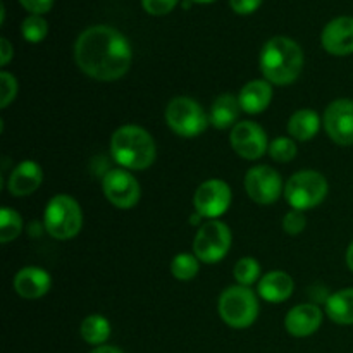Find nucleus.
I'll use <instances>...</instances> for the list:
<instances>
[{
	"instance_id": "1",
	"label": "nucleus",
	"mask_w": 353,
	"mask_h": 353,
	"mask_svg": "<svg viewBox=\"0 0 353 353\" xmlns=\"http://www.w3.org/2000/svg\"><path fill=\"white\" fill-rule=\"evenodd\" d=\"M74 59L86 76L99 81H116L131 65L130 41L110 26H92L83 31L74 45Z\"/></svg>"
},
{
	"instance_id": "2",
	"label": "nucleus",
	"mask_w": 353,
	"mask_h": 353,
	"mask_svg": "<svg viewBox=\"0 0 353 353\" xmlns=\"http://www.w3.org/2000/svg\"><path fill=\"white\" fill-rule=\"evenodd\" d=\"M303 68V52L296 41L286 37L271 38L261 52V71L272 85H292Z\"/></svg>"
},
{
	"instance_id": "3",
	"label": "nucleus",
	"mask_w": 353,
	"mask_h": 353,
	"mask_svg": "<svg viewBox=\"0 0 353 353\" xmlns=\"http://www.w3.org/2000/svg\"><path fill=\"white\" fill-rule=\"evenodd\" d=\"M110 154L124 169L143 171L155 161V143L143 128L121 126L110 138Z\"/></svg>"
},
{
	"instance_id": "4",
	"label": "nucleus",
	"mask_w": 353,
	"mask_h": 353,
	"mask_svg": "<svg viewBox=\"0 0 353 353\" xmlns=\"http://www.w3.org/2000/svg\"><path fill=\"white\" fill-rule=\"evenodd\" d=\"M217 310L228 326L245 330L252 326L259 316L257 296L248 286H230L221 293Z\"/></svg>"
},
{
	"instance_id": "5",
	"label": "nucleus",
	"mask_w": 353,
	"mask_h": 353,
	"mask_svg": "<svg viewBox=\"0 0 353 353\" xmlns=\"http://www.w3.org/2000/svg\"><path fill=\"white\" fill-rule=\"evenodd\" d=\"M45 230L57 240H71L81 231L83 214L69 195H57L48 202L43 216Z\"/></svg>"
},
{
	"instance_id": "6",
	"label": "nucleus",
	"mask_w": 353,
	"mask_h": 353,
	"mask_svg": "<svg viewBox=\"0 0 353 353\" xmlns=\"http://www.w3.org/2000/svg\"><path fill=\"white\" fill-rule=\"evenodd\" d=\"M327 195V181L317 171H300L290 178L285 196L295 210H309L319 205Z\"/></svg>"
},
{
	"instance_id": "7",
	"label": "nucleus",
	"mask_w": 353,
	"mask_h": 353,
	"mask_svg": "<svg viewBox=\"0 0 353 353\" xmlns=\"http://www.w3.org/2000/svg\"><path fill=\"white\" fill-rule=\"evenodd\" d=\"M165 123L179 137L193 138L205 131L209 121L199 102L188 97H176L165 109Z\"/></svg>"
},
{
	"instance_id": "8",
	"label": "nucleus",
	"mask_w": 353,
	"mask_h": 353,
	"mask_svg": "<svg viewBox=\"0 0 353 353\" xmlns=\"http://www.w3.org/2000/svg\"><path fill=\"white\" fill-rule=\"evenodd\" d=\"M231 247V231L221 221H207L193 240V252L199 261L216 264L223 261Z\"/></svg>"
},
{
	"instance_id": "9",
	"label": "nucleus",
	"mask_w": 353,
	"mask_h": 353,
	"mask_svg": "<svg viewBox=\"0 0 353 353\" xmlns=\"http://www.w3.org/2000/svg\"><path fill=\"white\" fill-rule=\"evenodd\" d=\"M245 192L255 203L269 205L276 202L283 192L281 176L269 165H255L245 176Z\"/></svg>"
},
{
	"instance_id": "10",
	"label": "nucleus",
	"mask_w": 353,
	"mask_h": 353,
	"mask_svg": "<svg viewBox=\"0 0 353 353\" xmlns=\"http://www.w3.org/2000/svg\"><path fill=\"white\" fill-rule=\"evenodd\" d=\"M193 205L200 217L214 219L219 217L230 209L231 190L221 179H209L196 188L193 196Z\"/></svg>"
},
{
	"instance_id": "11",
	"label": "nucleus",
	"mask_w": 353,
	"mask_h": 353,
	"mask_svg": "<svg viewBox=\"0 0 353 353\" xmlns=\"http://www.w3.org/2000/svg\"><path fill=\"white\" fill-rule=\"evenodd\" d=\"M103 195L117 209H131L140 200V185L124 169H112L103 176Z\"/></svg>"
},
{
	"instance_id": "12",
	"label": "nucleus",
	"mask_w": 353,
	"mask_h": 353,
	"mask_svg": "<svg viewBox=\"0 0 353 353\" xmlns=\"http://www.w3.org/2000/svg\"><path fill=\"white\" fill-rule=\"evenodd\" d=\"M230 141L233 150L240 157L248 159V161H257L269 150L265 131L252 121H241V123L234 124L230 134Z\"/></svg>"
},
{
	"instance_id": "13",
	"label": "nucleus",
	"mask_w": 353,
	"mask_h": 353,
	"mask_svg": "<svg viewBox=\"0 0 353 353\" xmlns=\"http://www.w3.org/2000/svg\"><path fill=\"white\" fill-rule=\"evenodd\" d=\"M324 128L334 143L353 145V100L340 99L327 105L324 112Z\"/></svg>"
},
{
	"instance_id": "14",
	"label": "nucleus",
	"mask_w": 353,
	"mask_h": 353,
	"mask_svg": "<svg viewBox=\"0 0 353 353\" xmlns=\"http://www.w3.org/2000/svg\"><path fill=\"white\" fill-rule=\"evenodd\" d=\"M323 47L333 55L353 54V17L341 16L327 23L323 31Z\"/></svg>"
},
{
	"instance_id": "15",
	"label": "nucleus",
	"mask_w": 353,
	"mask_h": 353,
	"mask_svg": "<svg viewBox=\"0 0 353 353\" xmlns=\"http://www.w3.org/2000/svg\"><path fill=\"white\" fill-rule=\"evenodd\" d=\"M323 323V312L314 303H302L296 305L286 314L285 327L292 336L305 338L316 333Z\"/></svg>"
},
{
	"instance_id": "16",
	"label": "nucleus",
	"mask_w": 353,
	"mask_h": 353,
	"mask_svg": "<svg viewBox=\"0 0 353 353\" xmlns=\"http://www.w3.org/2000/svg\"><path fill=\"white\" fill-rule=\"evenodd\" d=\"M43 181V171L34 161H23L12 169L7 181V190L14 196H26L37 192Z\"/></svg>"
},
{
	"instance_id": "17",
	"label": "nucleus",
	"mask_w": 353,
	"mask_h": 353,
	"mask_svg": "<svg viewBox=\"0 0 353 353\" xmlns=\"http://www.w3.org/2000/svg\"><path fill=\"white\" fill-rule=\"evenodd\" d=\"M52 279L47 271L40 268H24L14 278V290L19 296L28 300H37L47 295Z\"/></svg>"
},
{
	"instance_id": "18",
	"label": "nucleus",
	"mask_w": 353,
	"mask_h": 353,
	"mask_svg": "<svg viewBox=\"0 0 353 353\" xmlns=\"http://www.w3.org/2000/svg\"><path fill=\"white\" fill-rule=\"evenodd\" d=\"M293 279L285 271H271L262 276L259 283V293L269 303H281L293 293Z\"/></svg>"
},
{
	"instance_id": "19",
	"label": "nucleus",
	"mask_w": 353,
	"mask_h": 353,
	"mask_svg": "<svg viewBox=\"0 0 353 353\" xmlns=\"http://www.w3.org/2000/svg\"><path fill=\"white\" fill-rule=\"evenodd\" d=\"M272 99V88L269 81H262V79H254L248 81L247 85L241 88L240 95H238V102H240L241 110L248 114H259L262 110L268 109Z\"/></svg>"
},
{
	"instance_id": "20",
	"label": "nucleus",
	"mask_w": 353,
	"mask_h": 353,
	"mask_svg": "<svg viewBox=\"0 0 353 353\" xmlns=\"http://www.w3.org/2000/svg\"><path fill=\"white\" fill-rule=\"evenodd\" d=\"M240 102H238L236 97H233L231 93H224L216 99V102L210 107V116L209 123L212 124L217 130H226L234 124V121L240 116Z\"/></svg>"
},
{
	"instance_id": "21",
	"label": "nucleus",
	"mask_w": 353,
	"mask_h": 353,
	"mask_svg": "<svg viewBox=\"0 0 353 353\" xmlns=\"http://www.w3.org/2000/svg\"><path fill=\"white\" fill-rule=\"evenodd\" d=\"M326 314L333 323L343 324H353V288L341 290L336 292L334 295L327 296L326 302Z\"/></svg>"
},
{
	"instance_id": "22",
	"label": "nucleus",
	"mask_w": 353,
	"mask_h": 353,
	"mask_svg": "<svg viewBox=\"0 0 353 353\" xmlns=\"http://www.w3.org/2000/svg\"><path fill=\"white\" fill-rule=\"evenodd\" d=\"M319 116L317 112H314L312 109H302L296 110L292 117H290L288 123V133L290 137H293L295 140L300 141H309L316 137V133L319 131Z\"/></svg>"
},
{
	"instance_id": "23",
	"label": "nucleus",
	"mask_w": 353,
	"mask_h": 353,
	"mask_svg": "<svg viewBox=\"0 0 353 353\" xmlns=\"http://www.w3.org/2000/svg\"><path fill=\"white\" fill-rule=\"evenodd\" d=\"M79 333H81V338L88 345H93V347H102L110 336V324L109 321L103 316H88L81 323V327H79Z\"/></svg>"
},
{
	"instance_id": "24",
	"label": "nucleus",
	"mask_w": 353,
	"mask_h": 353,
	"mask_svg": "<svg viewBox=\"0 0 353 353\" xmlns=\"http://www.w3.org/2000/svg\"><path fill=\"white\" fill-rule=\"evenodd\" d=\"M21 230H23V219H21L19 214L16 210L3 207L0 210V241L9 243V241L16 240Z\"/></svg>"
},
{
	"instance_id": "25",
	"label": "nucleus",
	"mask_w": 353,
	"mask_h": 353,
	"mask_svg": "<svg viewBox=\"0 0 353 353\" xmlns=\"http://www.w3.org/2000/svg\"><path fill=\"white\" fill-rule=\"evenodd\" d=\"M199 259L190 254H179L172 259L171 272L179 281H190L199 274Z\"/></svg>"
},
{
	"instance_id": "26",
	"label": "nucleus",
	"mask_w": 353,
	"mask_h": 353,
	"mask_svg": "<svg viewBox=\"0 0 353 353\" xmlns=\"http://www.w3.org/2000/svg\"><path fill=\"white\" fill-rule=\"evenodd\" d=\"M261 276V265L254 257H243L234 265V278L241 286H250Z\"/></svg>"
},
{
	"instance_id": "27",
	"label": "nucleus",
	"mask_w": 353,
	"mask_h": 353,
	"mask_svg": "<svg viewBox=\"0 0 353 353\" xmlns=\"http://www.w3.org/2000/svg\"><path fill=\"white\" fill-rule=\"evenodd\" d=\"M21 31H23L24 40L31 41V43H38V41H41L45 37H47V31H48L47 21H45L41 16L33 14V16L26 17V19L23 21Z\"/></svg>"
},
{
	"instance_id": "28",
	"label": "nucleus",
	"mask_w": 353,
	"mask_h": 353,
	"mask_svg": "<svg viewBox=\"0 0 353 353\" xmlns=\"http://www.w3.org/2000/svg\"><path fill=\"white\" fill-rule=\"evenodd\" d=\"M269 155H271L276 162L293 161L296 155L295 141H293L292 138H276V140L269 145Z\"/></svg>"
},
{
	"instance_id": "29",
	"label": "nucleus",
	"mask_w": 353,
	"mask_h": 353,
	"mask_svg": "<svg viewBox=\"0 0 353 353\" xmlns=\"http://www.w3.org/2000/svg\"><path fill=\"white\" fill-rule=\"evenodd\" d=\"M17 93V81L12 74L9 72H0V107L6 109L14 99H16Z\"/></svg>"
},
{
	"instance_id": "30",
	"label": "nucleus",
	"mask_w": 353,
	"mask_h": 353,
	"mask_svg": "<svg viewBox=\"0 0 353 353\" xmlns=\"http://www.w3.org/2000/svg\"><path fill=\"white\" fill-rule=\"evenodd\" d=\"M305 216L302 214V210H295L293 209L292 212H288L283 219V228L288 234H300L303 230H305Z\"/></svg>"
},
{
	"instance_id": "31",
	"label": "nucleus",
	"mask_w": 353,
	"mask_h": 353,
	"mask_svg": "<svg viewBox=\"0 0 353 353\" xmlns=\"http://www.w3.org/2000/svg\"><path fill=\"white\" fill-rule=\"evenodd\" d=\"M143 9L152 16H164L176 7L178 0H141Z\"/></svg>"
},
{
	"instance_id": "32",
	"label": "nucleus",
	"mask_w": 353,
	"mask_h": 353,
	"mask_svg": "<svg viewBox=\"0 0 353 353\" xmlns=\"http://www.w3.org/2000/svg\"><path fill=\"white\" fill-rule=\"evenodd\" d=\"M19 2L26 10L37 14V16H41L43 12H48V10H50L54 0H19Z\"/></svg>"
},
{
	"instance_id": "33",
	"label": "nucleus",
	"mask_w": 353,
	"mask_h": 353,
	"mask_svg": "<svg viewBox=\"0 0 353 353\" xmlns=\"http://www.w3.org/2000/svg\"><path fill=\"white\" fill-rule=\"evenodd\" d=\"M262 0H230V6L238 14H252L259 9Z\"/></svg>"
},
{
	"instance_id": "34",
	"label": "nucleus",
	"mask_w": 353,
	"mask_h": 353,
	"mask_svg": "<svg viewBox=\"0 0 353 353\" xmlns=\"http://www.w3.org/2000/svg\"><path fill=\"white\" fill-rule=\"evenodd\" d=\"M12 45L9 43V40L7 38H2L0 40V64L2 65H7L9 64V61L12 59Z\"/></svg>"
},
{
	"instance_id": "35",
	"label": "nucleus",
	"mask_w": 353,
	"mask_h": 353,
	"mask_svg": "<svg viewBox=\"0 0 353 353\" xmlns=\"http://www.w3.org/2000/svg\"><path fill=\"white\" fill-rule=\"evenodd\" d=\"M90 353H124L123 350H119L117 347H110V345H102V347H97L95 350Z\"/></svg>"
},
{
	"instance_id": "36",
	"label": "nucleus",
	"mask_w": 353,
	"mask_h": 353,
	"mask_svg": "<svg viewBox=\"0 0 353 353\" xmlns=\"http://www.w3.org/2000/svg\"><path fill=\"white\" fill-rule=\"evenodd\" d=\"M347 264H348V268H350V271L353 272V241L347 250Z\"/></svg>"
},
{
	"instance_id": "37",
	"label": "nucleus",
	"mask_w": 353,
	"mask_h": 353,
	"mask_svg": "<svg viewBox=\"0 0 353 353\" xmlns=\"http://www.w3.org/2000/svg\"><path fill=\"white\" fill-rule=\"evenodd\" d=\"M190 2H196V3H207V2H214V0H190Z\"/></svg>"
}]
</instances>
